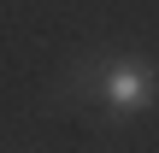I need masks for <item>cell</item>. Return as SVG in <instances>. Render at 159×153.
Returning <instances> with one entry per match:
<instances>
[{"instance_id":"obj_1","label":"cell","mask_w":159,"mask_h":153,"mask_svg":"<svg viewBox=\"0 0 159 153\" xmlns=\"http://www.w3.org/2000/svg\"><path fill=\"white\" fill-rule=\"evenodd\" d=\"M100 100H106V112H118V118L148 112V106H153V77H148V65H142V59H112V65H100Z\"/></svg>"}]
</instances>
